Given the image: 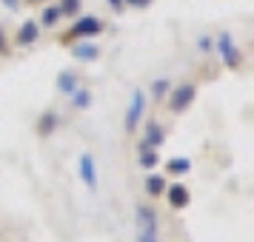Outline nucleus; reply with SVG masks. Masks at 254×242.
Returning <instances> with one entry per match:
<instances>
[{
  "instance_id": "f257e3e1",
  "label": "nucleus",
  "mask_w": 254,
  "mask_h": 242,
  "mask_svg": "<svg viewBox=\"0 0 254 242\" xmlns=\"http://www.w3.org/2000/svg\"><path fill=\"white\" fill-rule=\"evenodd\" d=\"M146 108H149V97H146V92H143V89H134L131 97H128L126 114H123V131H126V134L140 131V123L146 120Z\"/></svg>"
},
{
  "instance_id": "f03ea898",
  "label": "nucleus",
  "mask_w": 254,
  "mask_h": 242,
  "mask_svg": "<svg viewBox=\"0 0 254 242\" xmlns=\"http://www.w3.org/2000/svg\"><path fill=\"white\" fill-rule=\"evenodd\" d=\"M214 54H217L220 63L231 71H237L243 66V48L237 46V40H234L229 32H220L217 35V40H214Z\"/></svg>"
},
{
  "instance_id": "7ed1b4c3",
  "label": "nucleus",
  "mask_w": 254,
  "mask_h": 242,
  "mask_svg": "<svg viewBox=\"0 0 254 242\" xmlns=\"http://www.w3.org/2000/svg\"><path fill=\"white\" fill-rule=\"evenodd\" d=\"M103 20L100 17H94V14H77L74 17V23L69 29V37H66V43H77V40H94L97 35H103Z\"/></svg>"
},
{
  "instance_id": "20e7f679",
  "label": "nucleus",
  "mask_w": 254,
  "mask_h": 242,
  "mask_svg": "<svg viewBox=\"0 0 254 242\" xmlns=\"http://www.w3.org/2000/svg\"><path fill=\"white\" fill-rule=\"evenodd\" d=\"M160 145H166V128L160 120H146L140 128L137 151H160Z\"/></svg>"
},
{
  "instance_id": "39448f33",
  "label": "nucleus",
  "mask_w": 254,
  "mask_h": 242,
  "mask_svg": "<svg viewBox=\"0 0 254 242\" xmlns=\"http://www.w3.org/2000/svg\"><path fill=\"white\" fill-rule=\"evenodd\" d=\"M197 97V86L194 83H180V86H172V92L166 97V108L172 111V114H183L189 105L194 103Z\"/></svg>"
},
{
  "instance_id": "423d86ee",
  "label": "nucleus",
  "mask_w": 254,
  "mask_h": 242,
  "mask_svg": "<svg viewBox=\"0 0 254 242\" xmlns=\"http://www.w3.org/2000/svg\"><path fill=\"white\" fill-rule=\"evenodd\" d=\"M77 177H80L83 188H86L89 194H97V188H100V174H97V160H94V154L83 151L80 157H77Z\"/></svg>"
},
{
  "instance_id": "0eeeda50",
  "label": "nucleus",
  "mask_w": 254,
  "mask_h": 242,
  "mask_svg": "<svg viewBox=\"0 0 254 242\" xmlns=\"http://www.w3.org/2000/svg\"><path fill=\"white\" fill-rule=\"evenodd\" d=\"M163 196H166V202H169V208H172V211H186V208H189V202H191L189 188H186V185H180V183L166 185Z\"/></svg>"
},
{
  "instance_id": "6e6552de",
  "label": "nucleus",
  "mask_w": 254,
  "mask_h": 242,
  "mask_svg": "<svg viewBox=\"0 0 254 242\" xmlns=\"http://www.w3.org/2000/svg\"><path fill=\"white\" fill-rule=\"evenodd\" d=\"M37 40H40V26H37V20H23L20 23V29H17V35H14V46H20V48H29V46H35Z\"/></svg>"
},
{
  "instance_id": "1a4fd4ad",
  "label": "nucleus",
  "mask_w": 254,
  "mask_h": 242,
  "mask_svg": "<svg viewBox=\"0 0 254 242\" xmlns=\"http://www.w3.org/2000/svg\"><path fill=\"white\" fill-rule=\"evenodd\" d=\"M71 57L80 63H94L100 57V46L94 40H77V43H71Z\"/></svg>"
},
{
  "instance_id": "9d476101",
  "label": "nucleus",
  "mask_w": 254,
  "mask_h": 242,
  "mask_svg": "<svg viewBox=\"0 0 254 242\" xmlns=\"http://www.w3.org/2000/svg\"><path fill=\"white\" fill-rule=\"evenodd\" d=\"M55 89H58V94H63V97H71V94L80 89V77H77V71L63 69L58 74V80H55Z\"/></svg>"
},
{
  "instance_id": "9b49d317",
  "label": "nucleus",
  "mask_w": 254,
  "mask_h": 242,
  "mask_svg": "<svg viewBox=\"0 0 254 242\" xmlns=\"http://www.w3.org/2000/svg\"><path fill=\"white\" fill-rule=\"evenodd\" d=\"M60 20H63V14H60L58 3H43L40 17H37V26H40V29H55Z\"/></svg>"
},
{
  "instance_id": "f8f14e48",
  "label": "nucleus",
  "mask_w": 254,
  "mask_h": 242,
  "mask_svg": "<svg viewBox=\"0 0 254 242\" xmlns=\"http://www.w3.org/2000/svg\"><path fill=\"white\" fill-rule=\"evenodd\" d=\"M69 103H71L74 111H89V108L94 105V92L92 89H86V86H80V89L69 97Z\"/></svg>"
},
{
  "instance_id": "ddd939ff",
  "label": "nucleus",
  "mask_w": 254,
  "mask_h": 242,
  "mask_svg": "<svg viewBox=\"0 0 254 242\" xmlns=\"http://www.w3.org/2000/svg\"><path fill=\"white\" fill-rule=\"evenodd\" d=\"M166 185H169V180L163 177V174H154V171H149V177H146V194L151 196V199H157V196H163V191H166Z\"/></svg>"
},
{
  "instance_id": "4468645a",
  "label": "nucleus",
  "mask_w": 254,
  "mask_h": 242,
  "mask_svg": "<svg viewBox=\"0 0 254 242\" xmlns=\"http://www.w3.org/2000/svg\"><path fill=\"white\" fill-rule=\"evenodd\" d=\"M169 92H172V80H169V77H154L146 97H151L154 103H163V100L169 97Z\"/></svg>"
},
{
  "instance_id": "2eb2a0df",
  "label": "nucleus",
  "mask_w": 254,
  "mask_h": 242,
  "mask_svg": "<svg viewBox=\"0 0 254 242\" xmlns=\"http://www.w3.org/2000/svg\"><path fill=\"white\" fill-rule=\"evenodd\" d=\"M166 171L172 177H186L191 171V160L189 157H172V160H166Z\"/></svg>"
},
{
  "instance_id": "dca6fc26",
  "label": "nucleus",
  "mask_w": 254,
  "mask_h": 242,
  "mask_svg": "<svg viewBox=\"0 0 254 242\" xmlns=\"http://www.w3.org/2000/svg\"><path fill=\"white\" fill-rule=\"evenodd\" d=\"M137 165L143 171H154L160 165V154L157 151H137Z\"/></svg>"
},
{
  "instance_id": "f3484780",
  "label": "nucleus",
  "mask_w": 254,
  "mask_h": 242,
  "mask_svg": "<svg viewBox=\"0 0 254 242\" xmlns=\"http://www.w3.org/2000/svg\"><path fill=\"white\" fill-rule=\"evenodd\" d=\"M55 128H58V114H55V111H46V114H40V123H37V134H40V137L52 134Z\"/></svg>"
},
{
  "instance_id": "a211bd4d",
  "label": "nucleus",
  "mask_w": 254,
  "mask_h": 242,
  "mask_svg": "<svg viewBox=\"0 0 254 242\" xmlns=\"http://www.w3.org/2000/svg\"><path fill=\"white\" fill-rule=\"evenodd\" d=\"M58 9L63 17H77L83 9V0H58Z\"/></svg>"
},
{
  "instance_id": "6ab92c4d",
  "label": "nucleus",
  "mask_w": 254,
  "mask_h": 242,
  "mask_svg": "<svg viewBox=\"0 0 254 242\" xmlns=\"http://www.w3.org/2000/svg\"><path fill=\"white\" fill-rule=\"evenodd\" d=\"M134 242H163L160 228H137L134 231Z\"/></svg>"
},
{
  "instance_id": "aec40b11",
  "label": "nucleus",
  "mask_w": 254,
  "mask_h": 242,
  "mask_svg": "<svg viewBox=\"0 0 254 242\" xmlns=\"http://www.w3.org/2000/svg\"><path fill=\"white\" fill-rule=\"evenodd\" d=\"M197 51H200V54H214V37L200 35L197 37Z\"/></svg>"
},
{
  "instance_id": "412c9836",
  "label": "nucleus",
  "mask_w": 254,
  "mask_h": 242,
  "mask_svg": "<svg viewBox=\"0 0 254 242\" xmlns=\"http://www.w3.org/2000/svg\"><path fill=\"white\" fill-rule=\"evenodd\" d=\"M9 54H12V43H9L6 32L0 29V57H9Z\"/></svg>"
},
{
  "instance_id": "4be33fe9",
  "label": "nucleus",
  "mask_w": 254,
  "mask_h": 242,
  "mask_svg": "<svg viewBox=\"0 0 254 242\" xmlns=\"http://www.w3.org/2000/svg\"><path fill=\"white\" fill-rule=\"evenodd\" d=\"M123 3H126V9H149L154 0H123Z\"/></svg>"
},
{
  "instance_id": "5701e85b",
  "label": "nucleus",
  "mask_w": 254,
  "mask_h": 242,
  "mask_svg": "<svg viewBox=\"0 0 254 242\" xmlns=\"http://www.w3.org/2000/svg\"><path fill=\"white\" fill-rule=\"evenodd\" d=\"M3 3V9H9V12H20V6H23V0H0Z\"/></svg>"
},
{
  "instance_id": "b1692460",
  "label": "nucleus",
  "mask_w": 254,
  "mask_h": 242,
  "mask_svg": "<svg viewBox=\"0 0 254 242\" xmlns=\"http://www.w3.org/2000/svg\"><path fill=\"white\" fill-rule=\"evenodd\" d=\"M106 3H109L112 12H126V3H123V0H106Z\"/></svg>"
},
{
  "instance_id": "393cba45",
  "label": "nucleus",
  "mask_w": 254,
  "mask_h": 242,
  "mask_svg": "<svg viewBox=\"0 0 254 242\" xmlns=\"http://www.w3.org/2000/svg\"><path fill=\"white\" fill-rule=\"evenodd\" d=\"M35 3H49V0H35Z\"/></svg>"
},
{
  "instance_id": "a878e982",
  "label": "nucleus",
  "mask_w": 254,
  "mask_h": 242,
  "mask_svg": "<svg viewBox=\"0 0 254 242\" xmlns=\"http://www.w3.org/2000/svg\"><path fill=\"white\" fill-rule=\"evenodd\" d=\"M29 3H35V0H29Z\"/></svg>"
}]
</instances>
